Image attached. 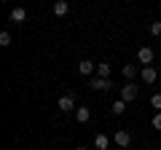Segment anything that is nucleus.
Returning <instances> with one entry per match:
<instances>
[{"instance_id": "1", "label": "nucleus", "mask_w": 161, "mask_h": 150, "mask_svg": "<svg viewBox=\"0 0 161 150\" xmlns=\"http://www.w3.org/2000/svg\"><path fill=\"white\" fill-rule=\"evenodd\" d=\"M140 97V88L134 86V83H124V86H121V94H118V99H124V102H134V99Z\"/></svg>"}, {"instance_id": "2", "label": "nucleus", "mask_w": 161, "mask_h": 150, "mask_svg": "<svg viewBox=\"0 0 161 150\" xmlns=\"http://www.w3.org/2000/svg\"><path fill=\"white\" fill-rule=\"evenodd\" d=\"M153 59H156V54H153V48H150V46H142V48L137 51V62L145 64V67H150V62H153Z\"/></svg>"}, {"instance_id": "3", "label": "nucleus", "mask_w": 161, "mask_h": 150, "mask_svg": "<svg viewBox=\"0 0 161 150\" xmlns=\"http://www.w3.org/2000/svg\"><path fill=\"white\" fill-rule=\"evenodd\" d=\"M59 110H62V113H70V110H78V107H75V94H73V91H67L64 97H59Z\"/></svg>"}, {"instance_id": "4", "label": "nucleus", "mask_w": 161, "mask_h": 150, "mask_svg": "<svg viewBox=\"0 0 161 150\" xmlns=\"http://www.w3.org/2000/svg\"><path fill=\"white\" fill-rule=\"evenodd\" d=\"M113 139H115V145H118V147H129V145H132V134L124 131V129H118V131L113 134Z\"/></svg>"}, {"instance_id": "5", "label": "nucleus", "mask_w": 161, "mask_h": 150, "mask_svg": "<svg viewBox=\"0 0 161 150\" xmlns=\"http://www.w3.org/2000/svg\"><path fill=\"white\" fill-rule=\"evenodd\" d=\"M140 78H142L145 86H150V83H156L158 72H156V67H142V70H140Z\"/></svg>"}, {"instance_id": "6", "label": "nucleus", "mask_w": 161, "mask_h": 150, "mask_svg": "<svg viewBox=\"0 0 161 150\" xmlns=\"http://www.w3.org/2000/svg\"><path fill=\"white\" fill-rule=\"evenodd\" d=\"M110 86H113V83H110L108 78H92V81H89V88H94V91H108Z\"/></svg>"}, {"instance_id": "7", "label": "nucleus", "mask_w": 161, "mask_h": 150, "mask_svg": "<svg viewBox=\"0 0 161 150\" xmlns=\"http://www.w3.org/2000/svg\"><path fill=\"white\" fill-rule=\"evenodd\" d=\"M121 75H124V78H126V81L132 83L134 78L140 75V70H137V64H124V70H121Z\"/></svg>"}, {"instance_id": "8", "label": "nucleus", "mask_w": 161, "mask_h": 150, "mask_svg": "<svg viewBox=\"0 0 161 150\" xmlns=\"http://www.w3.org/2000/svg\"><path fill=\"white\" fill-rule=\"evenodd\" d=\"M94 147H97V150H108V147H110V137L99 131L97 137H94Z\"/></svg>"}, {"instance_id": "9", "label": "nucleus", "mask_w": 161, "mask_h": 150, "mask_svg": "<svg viewBox=\"0 0 161 150\" xmlns=\"http://www.w3.org/2000/svg\"><path fill=\"white\" fill-rule=\"evenodd\" d=\"M75 121H78V123H89V121H92V110H89V107H78V110H75Z\"/></svg>"}, {"instance_id": "10", "label": "nucleus", "mask_w": 161, "mask_h": 150, "mask_svg": "<svg viewBox=\"0 0 161 150\" xmlns=\"http://www.w3.org/2000/svg\"><path fill=\"white\" fill-rule=\"evenodd\" d=\"M94 70H97V64H94V62H89V59H80V64H78V72H80V75H92Z\"/></svg>"}, {"instance_id": "11", "label": "nucleus", "mask_w": 161, "mask_h": 150, "mask_svg": "<svg viewBox=\"0 0 161 150\" xmlns=\"http://www.w3.org/2000/svg\"><path fill=\"white\" fill-rule=\"evenodd\" d=\"M67 11H70V3H67V0H57V3H54V16H64Z\"/></svg>"}, {"instance_id": "12", "label": "nucleus", "mask_w": 161, "mask_h": 150, "mask_svg": "<svg viewBox=\"0 0 161 150\" xmlns=\"http://www.w3.org/2000/svg\"><path fill=\"white\" fill-rule=\"evenodd\" d=\"M8 19H11L14 24H22L24 19H27V11H24V8H14V11H11V16H8Z\"/></svg>"}, {"instance_id": "13", "label": "nucleus", "mask_w": 161, "mask_h": 150, "mask_svg": "<svg viewBox=\"0 0 161 150\" xmlns=\"http://www.w3.org/2000/svg\"><path fill=\"white\" fill-rule=\"evenodd\" d=\"M110 113H113V115H124V113H126V102H124V99H115V102L110 104Z\"/></svg>"}, {"instance_id": "14", "label": "nucleus", "mask_w": 161, "mask_h": 150, "mask_svg": "<svg viewBox=\"0 0 161 150\" xmlns=\"http://www.w3.org/2000/svg\"><path fill=\"white\" fill-rule=\"evenodd\" d=\"M97 72H99V78H108V81H110V64L108 62H99L97 64Z\"/></svg>"}, {"instance_id": "15", "label": "nucleus", "mask_w": 161, "mask_h": 150, "mask_svg": "<svg viewBox=\"0 0 161 150\" xmlns=\"http://www.w3.org/2000/svg\"><path fill=\"white\" fill-rule=\"evenodd\" d=\"M150 107H153L156 113H161V94H153V97H150Z\"/></svg>"}, {"instance_id": "16", "label": "nucleus", "mask_w": 161, "mask_h": 150, "mask_svg": "<svg viewBox=\"0 0 161 150\" xmlns=\"http://www.w3.org/2000/svg\"><path fill=\"white\" fill-rule=\"evenodd\" d=\"M0 46H3V48L11 46V35H8V32H0Z\"/></svg>"}, {"instance_id": "17", "label": "nucleus", "mask_w": 161, "mask_h": 150, "mask_svg": "<svg viewBox=\"0 0 161 150\" xmlns=\"http://www.w3.org/2000/svg\"><path fill=\"white\" fill-rule=\"evenodd\" d=\"M150 123H153V129H156V131H161V113H156Z\"/></svg>"}, {"instance_id": "18", "label": "nucleus", "mask_w": 161, "mask_h": 150, "mask_svg": "<svg viewBox=\"0 0 161 150\" xmlns=\"http://www.w3.org/2000/svg\"><path fill=\"white\" fill-rule=\"evenodd\" d=\"M150 35H161V22H153V24H150Z\"/></svg>"}, {"instance_id": "19", "label": "nucleus", "mask_w": 161, "mask_h": 150, "mask_svg": "<svg viewBox=\"0 0 161 150\" xmlns=\"http://www.w3.org/2000/svg\"><path fill=\"white\" fill-rule=\"evenodd\" d=\"M75 150H89V147H83V145H78V147H75Z\"/></svg>"}, {"instance_id": "20", "label": "nucleus", "mask_w": 161, "mask_h": 150, "mask_svg": "<svg viewBox=\"0 0 161 150\" xmlns=\"http://www.w3.org/2000/svg\"><path fill=\"white\" fill-rule=\"evenodd\" d=\"M158 150H161V147H158Z\"/></svg>"}]
</instances>
